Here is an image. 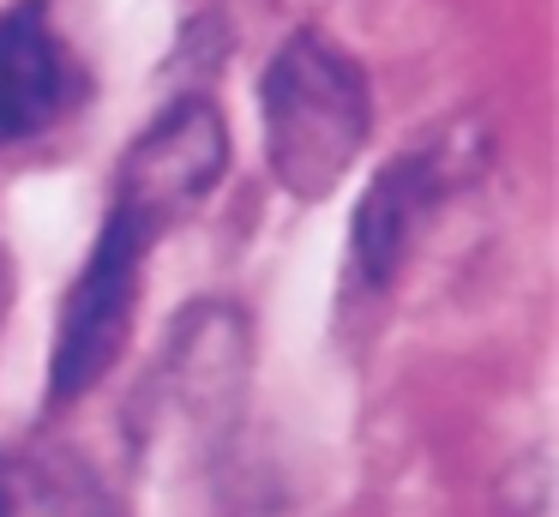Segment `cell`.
Wrapping results in <instances>:
<instances>
[{"mask_svg":"<svg viewBox=\"0 0 559 517\" xmlns=\"http://www.w3.org/2000/svg\"><path fill=\"white\" fill-rule=\"evenodd\" d=\"M265 163L289 199H325L355 168L373 132V91L355 55H343L325 31H295L271 55L259 79Z\"/></svg>","mask_w":559,"mask_h":517,"instance_id":"1","label":"cell"},{"mask_svg":"<svg viewBox=\"0 0 559 517\" xmlns=\"http://www.w3.org/2000/svg\"><path fill=\"white\" fill-rule=\"evenodd\" d=\"M0 517H127V505L73 439L25 433L0 451Z\"/></svg>","mask_w":559,"mask_h":517,"instance_id":"6","label":"cell"},{"mask_svg":"<svg viewBox=\"0 0 559 517\" xmlns=\"http://www.w3.org/2000/svg\"><path fill=\"white\" fill-rule=\"evenodd\" d=\"M223 168H229V120L211 96H175L133 144H127L121 168H115L109 204L133 211L157 235L181 228L199 204L217 192Z\"/></svg>","mask_w":559,"mask_h":517,"instance_id":"4","label":"cell"},{"mask_svg":"<svg viewBox=\"0 0 559 517\" xmlns=\"http://www.w3.org/2000/svg\"><path fill=\"white\" fill-rule=\"evenodd\" d=\"M475 163H481V139L475 132H451L433 139L421 151H403L397 163H385L367 187V199L355 204V228H349V252H343V301L373 307L391 283L403 277L421 228L433 223V211L451 199L457 187H469Z\"/></svg>","mask_w":559,"mask_h":517,"instance_id":"3","label":"cell"},{"mask_svg":"<svg viewBox=\"0 0 559 517\" xmlns=\"http://www.w3.org/2000/svg\"><path fill=\"white\" fill-rule=\"evenodd\" d=\"M85 96V67L67 48L49 0H13L0 12V151L43 139Z\"/></svg>","mask_w":559,"mask_h":517,"instance_id":"5","label":"cell"},{"mask_svg":"<svg viewBox=\"0 0 559 517\" xmlns=\"http://www.w3.org/2000/svg\"><path fill=\"white\" fill-rule=\"evenodd\" d=\"M157 228L139 223L133 211L109 204L103 228L91 240V259L67 283L61 313H55V349H49V403L67 409L91 397L115 373L127 337L139 319V295H145V265L157 252Z\"/></svg>","mask_w":559,"mask_h":517,"instance_id":"2","label":"cell"}]
</instances>
